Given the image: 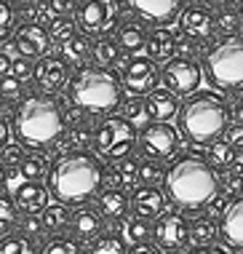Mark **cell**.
Masks as SVG:
<instances>
[{
  "label": "cell",
  "instance_id": "54",
  "mask_svg": "<svg viewBox=\"0 0 243 254\" xmlns=\"http://www.w3.org/2000/svg\"><path fill=\"white\" fill-rule=\"evenodd\" d=\"M190 254H225L219 249V246H198L195 252H190Z\"/></svg>",
  "mask_w": 243,
  "mask_h": 254
},
{
  "label": "cell",
  "instance_id": "18",
  "mask_svg": "<svg viewBox=\"0 0 243 254\" xmlns=\"http://www.w3.org/2000/svg\"><path fill=\"white\" fill-rule=\"evenodd\" d=\"M69 228H72L75 238L86 241V238H99L104 230V214L99 211V206L91 203H80L69 217Z\"/></svg>",
  "mask_w": 243,
  "mask_h": 254
},
{
  "label": "cell",
  "instance_id": "55",
  "mask_svg": "<svg viewBox=\"0 0 243 254\" xmlns=\"http://www.w3.org/2000/svg\"><path fill=\"white\" fill-rule=\"evenodd\" d=\"M5 136H8V126H5V121L0 118V147H5Z\"/></svg>",
  "mask_w": 243,
  "mask_h": 254
},
{
  "label": "cell",
  "instance_id": "7",
  "mask_svg": "<svg viewBox=\"0 0 243 254\" xmlns=\"http://www.w3.org/2000/svg\"><path fill=\"white\" fill-rule=\"evenodd\" d=\"M139 142V131L136 126L123 115H110L104 118L99 126L94 128V153L102 161H123L131 155V150Z\"/></svg>",
  "mask_w": 243,
  "mask_h": 254
},
{
  "label": "cell",
  "instance_id": "57",
  "mask_svg": "<svg viewBox=\"0 0 243 254\" xmlns=\"http://www.w3.org/2000/svg\"><path fill=\"white\" fill-rule=\"evenodd\" d=\"M235 118H238V123L243 126V97L238 99V105H235Z\"/></svg>",
  "mask_w": 243,
  "mask_h": 254
},
{
  "label": "cell",
  "instance_id": "42",
  "mask_svg": "<svg viewBox=\"0 0 243 254\" xmlns=\"http://www.w3.org/2000/svg\"><path fill=\"white\" fill-rule=\"evenodd\" d=\"M13 22H16V8H13V0H0V40L8 38Z\"/></svg>",
  "mask_w": 243,
  "mask_h": 254
},
{
  "label": "cell",
  "instance_id": "47",
  "mask_svg": "<svg viewBox=\"0 0 243 254\" xmlns=\"http://www.w3.org/2000/svg\"><path fill=\"white\" fill-rule=\"evenodd\" d=\"M22 147H24V145H5V147H3V163H5V166H16V163L24 161Z\"/></svg>",
  "mask_w": 243,
  "mask_h": 254
},
{
  "label": "cell",
  "instance_id": "2",
  "mask_svg": "<svg viewBox=\"0 0 243 254\" xmlns=\"http://www.w3.org/2000/svg\"><path fill=\"white\" fill-rule=\"evenodd\" d=\"M107 169L102 158L86 150L61 153L48 169V193L59 203H86L88 198L99 195L104 188Z\"/></svg>",
  "mask_w": 243,
  "mask_h": 254
},
{
  "label": "cell",
  "instance_id": "44",
  "mask_svg": "<svg viewBox=\"0 0 243 254\" xmlns=\"http://www.w3.org/2000/svg\"><path fill=\"white\" fill-rule=\"evenodd\" d=\"M80 0H46V8L51 11V16H64V13H75Z\"/></svg>",
  "mask_w": 243,
  "mask_h": 254
},
{
  "label": "cell",
  "instance_id": "14",
  "mask_svg": "<svg viewBox=\"0 0 243 254\" xmlns=\"http://www.w3.org/2000/svg\"><path fill=\"white\" fill-rule=\"evenodd\" d=\"M32 78L46 94H57L64 86H69V78H72L69 75V62L61 54H46L43 59H38Z\"/></svg>",
  "mask_w": 243,
  "mask_h": 254
},
{
  "label": "cell",
  "instance_id": "8",
  "mask_svg": "<svg viewBox=\"0 0 243 254\" xmlns=\"http://www.w3.org/2000/svg\"><path fill=\"white\" fill-rule=\"evenodd\" d=\"M136 150L142 158L147 161H169V158L177 155L179 150V131L171 126V123H155L152 121L150 126H144L139 131V142Z\"/></svg>",
  "mask_w": 243,
  "mask_h": 254
},
{
  "label": "cell",
  "instance_id": "38",
  "mask_svg": "<svg viewBox=\"0 0 243 254\" xmlns=\"http://www.w3.org/2000/svg\"><path fill=\"white\" fill-rule=\"evenodd\" d=\"M40 254H83V249L75 238H54L43 246Z\"/></svg>",
  "mask_w": 243,
  "mask_h": 254
},
{
  "label": "cell",
  "instance_id": "20",
  "mask_svg": "<svg viewBox=\"0 0 243 254\" xmlns=\"http://www.w3.org/2000/svg\"><path fill=\"white\" fill-rule=\"evenodd\" d=\"M144 105H147V118L155 123H169V118L179 115V107H182L177 94L169 88H155L152 94L144 97Z\"/></svg>",
  "mask_w": 243,
  "mask_h": 254
},
{
  "label": "cell",
  "instance_id": "52",
  "mask_svg": "<svg viewBox=\"0 0 243 254\" xmlns=\"http://www.w3.org/2000/svg\"><path fill=\"white\" fill-rule=\"evenodd\" d=\"M158 249H161L158 244H136V246H134V249H131L128 254H161Z\"/></svg>",
  "mask_w": 243,
  "mask_h": 254
},
{
  "label": "cell",
  "instance_id": "36",
  "mask_svg": "<svg viewBox=\"0 0 243 254\" xmlns=\"http://www.w3.org/2000/svg\"><path fill=\"white\" fill-rule=\"evenodd\" d=\"M75 32H78V24H75V19H67V16H57V19H51V24H48L51 43H57L59 49L75 35Z\"/></svg>",
  "mask_w": 243,
  "mask_h": 254
},
{
  "label": "cell",
  "instance_id": "24",
  "mask_svg": "<svg viewBox=\"0 0 243 254\" xmlns=\"http://www.w3.org/2000/svg\"><path fill=\"white\" fill-rule=\"evenodd\" d=\"M96 206L104 214V219H126V214L131 211V198L126 195V190H115V188H107L96 195Z\"/></svg>",
  "mask_w": 243,
  "mask_h": 254
},
{
  "label": "cell",
  "instance_id": "25",
  "mask_svg": "<svg viewBox=\"0 0 243 254\" xmlns=\"http://www.w3.org/2000/svg\"><path fill=\"white\" fill-rule=\"evenodd\" d=\"M147 35L150 32H144V27L139 22H126V24H121V30L115 32V40H118V46H121V51L136 57L142 49H147Z\"/></svg>",
  "mask_w": 243,
  "mask_h": 254
},
{
  "label": "cell",
  "instance_id": "27",
  "mask_svg": "<svg viewBox=\"0 0 243 254\" xmlns=\"http://www.w3.org/2000/svg\"><path fill=\"white\" fill-rule=\"evenodd\" d=\"M91 49H94L91 38H88L86 32H75V35L59 49V54H61L67 62H72V64H80V67H83V62L91 59Z\"/></svg>",
  "mask_w": 243,
  "mask_h": 254
},
{
  "label": "cell",
  "instance_id": "48",
  "mask_svg": "<svg viewBox=\"0 0 243 254\" xmlns=\"http://www.w3.org/2000/svg\"><path fill=\"white\" fill-rule=\"evenodd\" d=\"M19 228L24 230V236H38V233H43V222L32 214H24V219H19Z\"/></svg>",
  "mask_w": 243,
  "mask_h": 254
},
{
  "label": "cell",
  "instance_id": "26",
  "mask_svg": "<svg viewBox=\"0 0 243 254\" xmlns=\"http://www.w3.org/2000/svg\"><path fill=\"white\" fill-rule=\"evenodd\" d=\"M222 236L219 222L211 214H200L198 219H192V228H190V238L192 244L198 246H214V241Z\"/></svg>",
  "mask_w": 243,
  "mask_h": 254
},
{
  "label": "cell",
  "instance_id": "35",
  "mask_svg": "<svg viewBox=\"0 0 243 254\" xmlns=\"http://www.w3.org/2000/svg\"><path fill=\"white\" fill-rule=\"evenodd\" d=\"M46 169H51V166H48L46 155H40V153H30V155H24V161L19 163V174H22L27 182H38L40 177L46 174Z\"/></svg>",
  "mask_w": 243,
  "mask_h": 254
},
{
  "label": "cell",
  "instance_id": "19",
  "mask_svg": "<svg viewBox=\"0 0 243 254\" xmlns=\"http://www.w3.org/2000/svg\"><path fill=\"white\" fill-rule=\"evenodd\" d=\"M219 228L227 246L243 249V193L235 195L233 201H227V209L219 217Z\"/></svg>",
  "mask_w": 243,
  "mask_h": 254
},
{
  "label": "cell",
  "instance_id": "9",
  "mask_svg": "<svg viewBox=\"0 0 243 254\" xmlns=\"http://www.w3.org/2000/svg\"><path fill=\"white\" fill-rule=\"evenodd\" d=\"M75 24L86 35H104L113 30L118 16H121V3L118 0H80L75 8Z\"/></svg>",
  "mask_w": 243,
  "mask_h": 254
},
{
  "label": "cell",
  "instance_id": "29",
  "mask_svg": "<svg viewBox=\"0 0 243 254\" xmlns=\"http://www.w3.org/2000/svg\"><path fill=\"white\" fill-rule=\"evenodd\" d=\"M69 217H72V211L67 209V203H51L48 209L40 214V222H43V233H51V236H57L61 233L69 225Z\"/></svg>",
  "mask_w": 243,
  "mask_h": 254
},
{
  "label": "cell",
  "instance_id": "43",
  "mask_svg": "<svg viewBox=\"0 0 243 254\" xmlns=\"http://www.w3.org/2000/svg\"><path fill=\"white\" fill-rule=\"evenodd\" d=\"M22 80L13 78V75H3L0 78V99H19L22 97Z\"/></svg>",
  "mask_w": 243,
  "mask_h": 254
},
{
  "label": "cell",
  "instance_id": "37",
  "mask_svg": "<svg viewBox=\"0 0 243 254\" xmlns=\"http://www.w3.org/2000/svg\"><path fill=\"white\" fill-rule=\"evenodd\" d=\"M0 254H35V244L30 236L11 233V236L0 238Z\"/></svg>",
  "mask_w": 243,
  "mask_h": 254
},
{
  "label": "cell",
  "instance_id": "6",
  "mask_svg": "<svg viewBox=\"0 0 243 254\" xmlns=\"http://www.w3.org/2000/svg\"><path fill=\"white\" fill-rule=\"evenodd\" d=\"M203 72L225 91L243 88V35L219 38L203 57Z\"/></svg>",
  "mask_w": 243,
  "mask_h": 254
},
{
  "label": "cell",
  "instance_id": "15",
  "mask_svg": "<svg viewBox=\"0 0 243 254\" xmlns=\"http://www.w3.org/2000/svg\"><path fill=\"white\" fill-rule=\"evenodd\" d=\"M128 5L136 19L158 27L179 19V13L184 11V0H128Z\"/></svg>",
  "mask_w": 243,
  "mask_h": 254
},
{
  "label": "cell",
  "instance_id": "13",
  "mask_svg": "<svg viewBox=\"0 0 243 254\" xmlns=\"http://www.w3.org/2000/svg\"><path fill=\"white\" fill-rule=\"evenodd\" d=\"M179 32L198 43H208L214 35H217V16L211 13V8L203 3H192L179 13Z\"/></svg>",
  "mask_w": 243,
  "mask_h": 254
},
{
  "label": "cell",
  "instance_id": "49",
  "mask_svg": "<svg viewBox=\"0 0 243 254\" xmlns=\"http://www.w3.org/2000/svg\"><path fill=\"white\" fill-rule=\"evenodd\" d=\"M32 70H35V67L24 57H16V62H13V67H11V75H13V78H19V80H27L32 75Z\"/></svg>",
  "mask_w": 243,
  "mask_h": 254
},
{
  "label": "cell",
  "instance_id": "45",
  "mask_svg": "<svg viewBox=\"0 0 243 254\" xmlns=\"http://www.w3.org/2000/svg\"><path fill=\"white\" fill-rule=\"evenodd\" d=\"M64 123H67V128L83 126V123H86V110L78 107V105H69V107H64Z\"/></svg>",
  "mask_w": 243,
  "mask_h": 254
},
{
  "label": "cell",
  "instance_id": "62",
  "mask_svg": "<svg viewBox=\"0 0 243 254\" xmlns=\"http://www.w3.org/2000/svg\"><path fill=\"white\" fill-rule=\"evenodd\" d=\"M238 254H243V249H241V252H238Z\"/></svg>",
  "mask_w": 243,
  "mask_h": 254
},
{
  "label": "cell",
  "instance_id": "50",
  "mask_svg": "<svg viewBox=\"0 0 243 254\" xmlns=\"http://www.w3.org/2000/svg\"><path fill=\"white\" fill-rule=\"evenodd\" d=\"M225 139L230 142L235 150L243 147V126H241V123H230V128L225 131Z\"/></svg>",
  "mask_w": 243,
  "mask_h": 254
},
{
  "label": "cell",
  "instance_id": "41",
  "mask_svg": "<svg viewBox=\"0 0 243 254\" xmlns=\"http://www.w3.org/2000/svg\"><path fill=\"white\" fill-rule=\"evenodd\" d=\"M123 118H128L131 123L147 118V105H144V99L142 97H131V99L123 102Z\"/></svg>",
  "mask_w": 243,
  "mask_h": 254
},
{
  "label": "cell",
  "instance_id": "30",
  "mask_svg": "<svg viewBox=\"0 0 243 254\" xmlns=\"http://www.w3.org/2000/svg\"><path fill=\"white\" fill-rule=\"evenodd\" d=\"M155 236V228L150 225V219L142 217H128L126 219V228H123V238L128 244H150V238Z\"/></svg>",
  "mask_w": 243,
  "mask_h": 254
},
{
  "label": "cell",
  "instance_id": "33",
  "mask_svg": "<svg viewBox=\"0 0 243 254\" xmlns=\"http://www.w3.org/2000/svg\"><path fill=\"white\" fill-rule=\"evenodd\" d=\"M88 145H94V131L86 123H83V126H75V128H67L64 136H61L64 153H69V150H86Z\"/></svg>",
  "mask_w": 243,
  "mask_h": 254
},
{
  "label": "cell",
  "instance_id": "3",
  "mask_svg": "<svg viewBox=\"0 0 243 254\" xmlns=\"http://www.w3.org/2000/svg\"><path fill=\"white\" fill-rule=\"evenodd\" d=\"M11 123L19 145L32 150L51 147L64 136V105L54 94H30L19 102Z\"/></svg>",
  "mask_w": 243,
  "mask_h": 254
},
{
  "label": "cell",
  "instance_id": "56",
  "mask_svg": "<svg viewBox=\"0 0 243 254\" xmlns=\"http://www.w3.org/2000/svg\"><path fill=\"white\" fill-rule=\"evenodd\" d=\"M208 5H217V8H227V5H233L235 0H206Z\"/></svg>",
  "mask_w": 243,
  "mask_h": 254
},
{
  "label": "cell",
  "instance_id": "53",
  "mask_svg": "<svg viewBox=\"0 0 243 254\" xmlns=\"http://www.w3.org/2000/svg\"><path fill=\"white\" fill-rule=\"evenodd\" d=\"M230 171L243 182V147L238 150V153H235V161H233V169H230Z\"/></svg>",
  "mask_w": 243,
  "mask_h": 254
},
{
  "label": "cell",
  "instance_id": "21",
  "mask_svg": "<svg viewBox=\"0 0 243 254\" xmlns=\"http://www.w3.org/2000/svg\"><path fill=\"white\" fill-rule=\"evenodd\" d=\"M16 206L24 211V214H43L48 209V188H43L40 182H22L16 188V195H13Z\"/></svg>",
  "mask_w": 243,
  "mask_h": 254
},
{
  "label": "cell",
  "instance_id": "5",
  "mask_svg": "<svg viewBox=\"0 0 243 254\" xmlns=\"http://www.w3.org/2000/svg\"><path fill=\"white\" fill-rule=\"evenodd\" d=\"M69 102L88 115H107L123 105V83L113 70L104 67H78L67 86Z\"/></svg>",
  "mask_w": 243,
  "mask_h": 254
},
{
  "label": "cell",
  "instance_id": "51",
  "mask_svg": "<svg viewBox=\"0 0 243 254\" xmlns=\"http://www.w3.org/2000/svg\"><path fill=\"white\" fill-rule=\"evenodd\" d=\"M13 62H16V54H11V49H5V46H0V78L11 72Z\"/></svg>",
  "mask_w": 243,
  "mask_h": 254
},
{
  "label": "cell",
  "instance_id": "17",
  "mask_svg": "<svg viewBox=\"0 0 243 254\" xmlns=\"http://www.w3.org/2000/svg\"><path fill=\"white\" fill-rule=\"evenodd\" d=\"M166 209V193L158 185H139L131 195V211L142 219H158Z\"/></svg>",
  "mask_w": 243,
  "mask_h": 254
},
{
  "label": "cell",
  "instance_id": "31",
  "mask_svg": "<svg viewBox=\"0 0 243 254\" xmlns=\"http://www.w3.org/2000/svg\"><path fill=\"white\" fill-rule=\"evenodd\" d=\"M88 254H128V246L123 241V236H118V233H102L99 238L91 241Z\"/></svg>",
  "mask_w": 243,
  "mask_h": 254
},
{
  "label": "cell",
  "instance_id": "10",
  "mask_svg": "<svg viewBox=\"0 0 243 254\" xmlns=\"http://www.w3.org/2000/svg\"><path fill=\"white\" fill-rule=\"evenodd\" d=\"M200 80H203V70L195 59H171L169 64H163L161 70V83L163 88H169L174 94H184L192 97L198 91Z\"/></svg>",
  "mask_w": 243,
  "mask_h": 254
},
{
  "label": "cell",
  "instance_id": "28",
  "mask_svg": "<svg viewBox=\"0 0 243 254\" xmlns=\"http://www.w3.org/2000/svg\"><path fill=\"white\" fill-rule=\"evenodd\" d=\"M121 46H118V40L113 38H99L94 40V49H91V62L94 67H104V70H110L113 64L121 62Z\"/></svg>",
  "mask_w": 243,
  "mask_h": 254
},
{
  "label": "cell",
  "instance_id": "39",
  "mask_svg": "<svg viewBox=\"0 0 243 254\" xmlns=\"http://www.w3.org/2000/svg\"><path fill=\"white\" fill-rule=\"evenodd\" d=\"M166 171L161 169V163L158 161H147V158H142V163H139V185H155L158 180H163Z\"/></svg>",
  "mask_w": 243,
  "mask_h": 254
},
{
  "label": "cell",
  "instance_id": "4",
  "mask_svg": "<svg viewBox=\"0 0 243 254\" xmlns=\"http://www.w3.org/2000/svg\"><path fill=\"white\" fill-rule=\"evenodd\" d=\"M233 107L217 91H195L179 107V131L192 145H211L230 128Z\"/></svg>",
  "mask_w": 243,
  "mask_h": 254
},
{
  "label": "cell",
  "instance_id": "11",
  "mask_svg": "<svg viewBox=\"0 0 243 254\" xmlns=\"http://www.w3.org/2000/svg\"><path fill=\"white\" fill-rule=\"evenodd\" d=\"M161 80V72H158L155 62L150 57H128L126 64L121 70V83L128 94L134 97H144V94H152Z\"/></svg>",
  "mask_w": 243,
  "mask_h": 254
},
{
  "label": "cell",
  "instance_id": "40",
  "mask_svg": "<svg viewBox=\"0 0 243 254\" xmlns=\"http://www.w3.org/2000/svg\"><path fill=\"white\" fill-rule=\"evenodd\" d=\"M13 225H16V211H13V203L8 198L0 195V238L11 236Z\"/></svg>",
  "mask_w": 243,
  "mask_h": 254
},
{
  "label": "cell",
  "instance_id": "59",
  "mask_svg": "<svg viewBox=\"0 0 243 254\" xmlns=\"http://www.w3.org/2000/svg\"><path fill=\"white\" fill-rule=\"evenodd\" d=\"M238 11H241V19H243V0H241V5H238Z\"/></svg>",
  "mask_w": 243,
  "mask_h": 254
},
{
  "label": "cell",
  "instance_id": "61",
  "mask_svg": "<svg viewBox=\"0 0 243 254\" xmlns=\"http://www.w3.org/2000/svg\"><path fill=\"white\" fill-rule=\"evenodd\" d=\"M163 254H182V252H163Z\"/></svg>",
  "mask_w": 243,
  "mask_h": 254
},
{
  "label": "cell",
  "instance_id": "22",
  "mask_svg": "<svg viewBox=\"0 0 243 254\" xmlns=\"http://www.w3.org/2000/svg\"><path fill=\"white\" fill-rule=\"evenodd\" d=\"M177 43H179V38L174 35L169 27H155L147 35V57L155 64L158 62L169 64L171 59H177Z\"/></svg>",
  "mask_w": 243,
  "mask_h": 254
},
{
  "label": "cell",
  "instance_id": "58",
  "mask_svg": "<svg viewBox=\"0 0 243 254\" xmlns=\"http://www.w3.org/2000/svg\"><path fill=\"white\" fill-rule=\"evenodd\" d=\"M5 180H8V171H5V163L0 161V190H3V185H5Z\"/></svg>",
  "mask_w": 243,
  "mask_h": 254
},
{
  "label": "cell",
  "instance_id": "34",
  "mask_svg": "<svg viewBox=\"0 0 243 254\" xmlns=\"http://www.w3.org/2000/svg\"><path fill=\"white\" fill-rule=\"evenodd\" d=\"M241 27H243L241 11H235L233 5H227V8H219V13H217V32H219L222 38L241 35Z\"/></svg>",
  "mask_w": 243,
  "mask_h": 254
},
{
  "label": "cell",
  "instance_id": "1",
  "mask_svg": "<svg viewBox=\"0 0 243 254\" xmlns=\"http://www.w3.org/2000/svg\"><path fill=\"white\" fill-rule=\"evenodd\" d=\"M166 195L182 211H203L211 209L225 193V182L211 161L195 153H184L174 158L163 174Z\"/></svg>",
  "mask_w": 243,
  "mask_h": 254
},
{
  "label": "cell",
  "instance_id": "46",
  "mask_svg": "<svg viewBox=\"0 0 243 254\" xmlns=\"http://www.w3.org/2000/svg\"><path fill=\"white\" fill-rule=\"evenodd\" d=\"M198 40H192V38H179V43H177V54H179V59H195V54H198Z\"/></svg>",
  "mask_w": 243,
  "mask_h": 254
},
{
  "label": "cell",
  "instance_id": "23",
  "mask_svg": "<svg viewBox=\"0 0 243 254\" xmlns=\"http://www.w3.org/2000/svg\"><path fill=\"white\" fill-rule=\"evenodd\" d=\"M139 163L134 158H123V161H115L113 166L107 169V177H104V188H115V190H128V188H139Z\"/></svg>",
  "mask_w": 243,
  "mask_h": 254
},
{
  "label": "cell",
  "instance_id": "16",
  "mask_svg": "<svg viewBox=\"0 0 243 254\" xmlns=\"http://www.w3.org/2000/svg\"><path fill=\"white\" fill-rule=\"evenodd\" d=\"M13 46H16V54L24 59H43L51 49V35L40 24H22L13 35Z\"/></svg>",
  "mask_w": 243,
  "mask_h": 254
},
{
  "label": "cell",
  "instance_id": "12",
  "mask_svg": "<svg viewBox=\"0 0 243 254\" xmlns=\"http://www.w3.org/2000/svg\"><path fill=\"white\" fill-rule=\"evenodd\" d=\"M155 244L166 252H182L187 244L192 241L190 238V228L192 222H187V217L182 211H163L161 217L155 219Z\"/></svg>",
  "mask_w": 243,
  "mask_h": 254
},
{
  "label": "cell",
  "instance_id": "60",
  "mask_svg": "<svg viewBox=\"0 0 243 254\" xmlns=\"http://www.w3.org/2000/svg\"><path fill=\"white\" fill-rule=\"evenodd\" d=\"M16 3H32V0H16Z\"/></svg>",
  "mask_w": 243,
  "mask_h": 254
},
{
  "label": "cell",
  "instance_id": "32",
  "mask_svg": "<svg viewBox=\"0 0 243 254\" xmlns=\"http://www.w3.org/2000/svg\"><path fill=\"white\" fill-rule=\"evenodd\" d=\"M235 153H238V150H235L225 136L208 145V161H211V166H217V169H233Z\"/></svg>",
  "mask_w": 243,
  "mask_h": 254
}]
</instances>
